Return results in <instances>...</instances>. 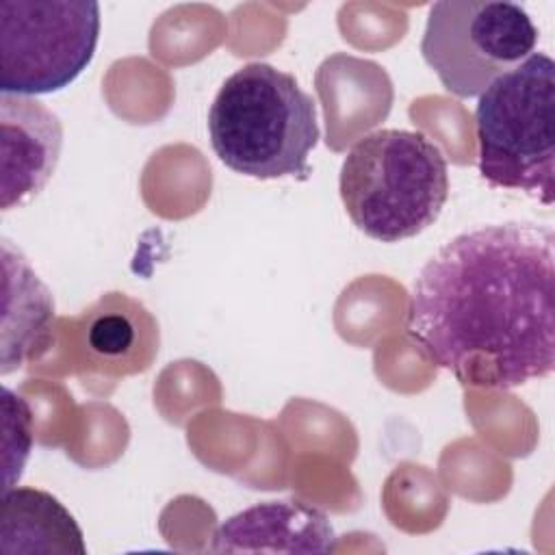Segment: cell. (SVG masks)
Here are the masks:
<instances>
[{"instance_id": "6da1fadb", "label": "cell", "mask_w": 555, "mask_h": 555, "mask_svg": "<svg viewBox=\"0 0 555 555\" xmlns=\"http://www.w3.org/2000/svg\"><path fill=\"white\" fill-rule=\"evenodd\" d=\"M555 234L501 221L447 241L418 271L408 336L462 386L509 390L555 366Z\"/></svg>"}, {"instance_id": "7a4b0ae2", "label": "cell", "mask_w": 555, "mask_h": 555, "mask_svg": "<svg viewBox=\"0 0 555 555\" xmlns=\"http://www.w3.org/2000/svg\"><path fill=\"white\" fill-rule=\"evenodd\" d=\"M208 134L219 160L236 173L308 180V156L321 130L317 104L293 74L269 63H247L217 91Z\"/></svg>"}, {"instance_id": "3957f363", "label": "cell", "mask_w": 555, "mask_h": 555, "mask_svg": "<svg viewBox=\"0 0 555 555\" xmlns=\"http://www.w3.org/2000/svg\"><path fill=\"white\" fill-rule=\"evenodd\" d=\"M338 191L353 225L382 243L412 238L434 225L449 197L442 150L418 130L382 128L347 152Z\"/></svg>"}, {"instance_id": "277c9868", "label": "cell", "mask_w": 555, "mask_h": 555, "mask_svg": "<svg viewBox=\"0 0 555 555\" xmlns=\"http://www.w3.org/2000/svg\"><path fill=\"white\" fill-rule=\"evenodd\" d=\"M479 173L499 189L555 199V63L531 52L496 78L475 106Z\"/></svg>"}, {"instance_id": "5b68a950", "label": "cell", "mask_w": 555, "mask_h": 555, "mask_svg": "<svg viewBox=\"0 0 555 555\" xmlns=\"http://www.w3.org/2000/svg\"><path fill=\"white\" fill-rule=\"evenodd\" d=\"M538 43L529 13L505 0H440L429 7L421 54L442 87L479 98Z\"/></svg>"}, {"instance_id": "8992f818", "label": "cell", "mask_w": 555, "mask_h": 555, "mask_svg": "<svg viewBox=\"0 0 555 555\" xmlns=\"http://www.w3.org/2000/svg\"><path fill=\"white\" fill-rule=\"evenodd\" d=\"M100 4L85 0L0 2V87L46 95L69 87L93 61Z\"/></svg>"}, {"instance_id": "52a82bcc", "label": "cell", "mask_w": 555, "mask_h": 555, "mask_svg": "<svg viewBox=\"0 0 555 555\" xmlns=\"http://www.w3.org/2000/svg\"><path fill=\"white\" fill-rule=\"evenodd\" d=\"M80 362L104 377H126L150 369L160 332L152 312L124 293H106L74 319Z\"/></svg>"}, {"instance_id": "ba28073f", "label": "cell", "mask_w": 555, "mask_h": 555, "mask_svg": "<svg viewBox=\"0 0 555 555\" xmlns=\"http://www.w3.org/2000/svg\"><path fill=\"white\" fill-rule=\"evenodd\" d=\"M2 208L26 204L54 173L63 126L41 102L2 93Z\"/></svg>"}, {"instance_id": "9c48e42d", "label": "cell", "mask_w": 555, "mask_h": 555, "mask_svg": "<svg viewBox=\"0 0 555 555\" xmlns=\"http://www.w3.org/2000/svg\"><path fill=\"white\" fill-rule=\"evenodd\" d=\"M334 529L327 516L304 501L256 503L219 525L212 551L330 553Z\"/></svg>"}, {"instance_id": "30bf717a", "label": "cell", "mask_w": 555, "mask_h": 555, "mask_svg": "<svg viewBox=\"0 0 555 555\" xmlns=\"http://www.w3.org/2000/svg\"><path fill=\"white\" fill-rule=\"evenodd\" d=\"M0 538L4 553H85L82 531L50 492L9 488L2 496Z\"/></svg>"}]
</instances>
